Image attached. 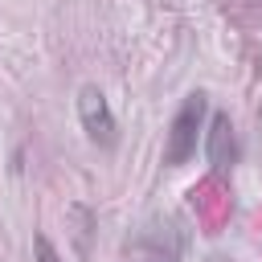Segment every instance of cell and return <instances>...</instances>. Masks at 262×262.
Instances as JSON below:
<instances>
[{"label": "cell", "mask_w": 262, "mask_h": 262, "mask_svg": "<svg viewBox=\"0 0 262 262\" xmlns=\"http://www.w3.org/2000/svg\"><path fill=\"white\" fill-rule=\"evenodd\" d=\"M184 246H188V229L180 217H151L127 237L123 254L127 262H180Z\"/></svg>", "instance_id": "cell-1"}, {"label": "cell", "mask_w": 262, "mask_h": 262, "mask_svg": "<svg viewBox=\"0 0 262 262\" xmlns=\"http://www.w3.org/2000/svg\"><path fill=\"white\" fill-rule=\"evenodd\" d=\"M33 250H37V262H61V254L53 250V242H49L45 233H37V237H33Z\"/></svg>", "instance_id": "cell-5"}, {"label": "cell", "mask_w": 262, "mask_h": 262, "mask_svg": "<svg viewBox=\"0 0 262 262\" xmlns=\"http://www.w3.org/2000/svg\"><path fill=\"white\" fill-rule=\"evenodd\" d=\"M205 156H209V164L221 168V172L237 164V135H233L229 115H221V111L209 119V131H205Z\"/></svg>", "instance_id": "cell-4"}, {"label": "cell", "mask_w": 262, "mask_h": 262, "mask_svg": "<svg viewBox=\"0 0 262 262\" xmlns=\"http://www.w3.org/2000/svg\"><path fill=\"white\" fill-rule=\"evenodd\" d=\"M205 115H209V98L201 90L184 94V102L176 106L172 123H168V139H164V164L180 168L196 156V139H201V127H205Z\"/></svg>", "instance_id": "cell-2"}, {"label": "cell", "mask_w": 262, "mask_h": 262, "mask_svg": "<svg viewBox=\"0 0 262 262\" xmlns=\"http://www.w3.org/2000/svg\"><path fill=\"white\" fill-rule=\"evenodd\" d=\"M78 119H82V131L98 143V147H115L119 143V123L111 115V102L98 86H82L78 90Z\"/></svg>", "instance_id": "cell-3"}]
</instances>
